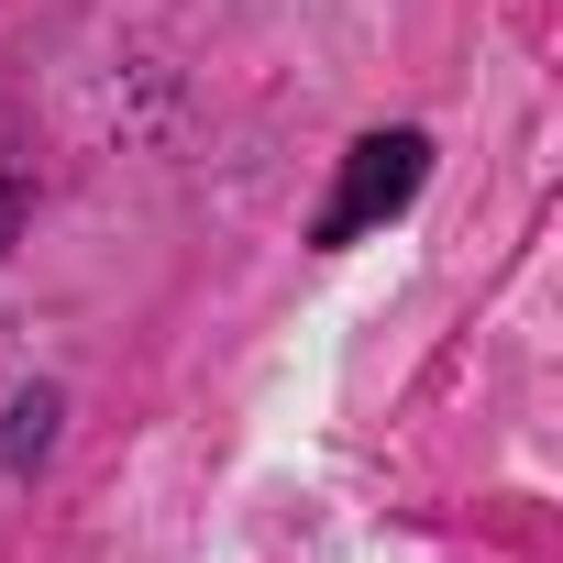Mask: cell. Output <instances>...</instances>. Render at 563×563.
I'll use <instances>...</instances> for the list:
<instances>
[{
  "label": "cell",
  "mask_w": 563,
  "mask_h": 563,
  "mask_svg": "<svg viewBox=\"0 0 563 563\" xmlns=\"http://www.w3.org/2000/svg\"><path fill=\"white\" fill-rule=\"evenodd\" d=\"M45 431H56V398L34 387V398H12V431H0V453H12V464H34V453H45Z\"/></svg>",
  "instance_id": "cell-2"
},
{
  "label": "cell",
  "mask_w": 563,
  "mask_h": 563,
  "mask_svg": "<svg viewBox=\"0 0 563 563\" xmlns=\"http://www.w3.org/2000/svg\"><path fill=\"white\" fill-rule=\"evenodd\" d=\"M420 177H431V133H365L354 155H343V188L321 199V221H310V243L321 254H343V243H365L376 221H398L409 199H420Z\"/></svg>",
  "instance_id": "cell-1"
},
{
  "label": "cell",
  "mask_w": 563,
  "mask_h": 563,
  "mask_svg": "<svg viewBox=\"0 0 563 563\" xmlns=\"http://www.w3.org/2000/svg\"><path fill=\"white\" fill-rule=\"evenodd\" d=\"M12 232H23V188L0 177V254H12Z\"/></svg>",
  "instance_id": "cell-3"
}]
</instances>
